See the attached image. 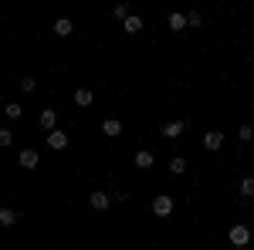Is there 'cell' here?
Instances as JSON below:
<instances>
[{"instance_id":"ac0fdd59","label":"cell","mask_w":254,"mask_h":250,"mask_svg":"<svg viewBox=\"0 0 254 250\" xmlns=\"http://www.w3.org/2000/svg\"><path fill=\"white\" fill-rule=\"evenodd\" d=\"M241 196H244V200L254 196V176H244V179H241Z\"/></svg>"},{"instance_id":"7c38bea8","label":"cell","mask_w":254,"mask_h":250,"mask_svg":"<svg viewBox=\"0 0 254 250\" xmlns=\"http://www.w3.org/2000/svg\"><path fill=\"white\" fill-rule=\"evenodd\" d=\"M92 101H95V95H92V88H78V92H75V105H78V108H88Z\"/></svg>"},{"instance_id":"5b68a950","label":"cell","mask_w":254,"mask_h":250,"mask_svg":"<svg viewBox=\"0 0 254 250\" xmlns=\"http://www.w3.org/2000/svg\"><path fill=\"white\" fill-rule=\"evenodd\" d=\"M38 125L44 129V132H55V129H58V112H55V108H41Z\"/></svg>"},{"instance_id":"30bf717a","label":"cell","mask_w":254,"mask_h":250,"mask_svg":"<svg viewBox=\"0 0 254 250\" xmlns=\"http://www.w3.org/2000/svg\"><path fill=\"white\" fill-rule=\"evenodd\" d=\"M122 31H126V34H139V31H142V17H139V14H129V17L122 20Z\"/></svg>"},{"instance_id":"3957f363","label":"cell","mask_w":254,"mask_h":250,"mask_svg":"<svg viewBox=\"0 0 254 250\" xmlns=\"http://www.w3.org/2000/svg\"><path fill=\"white\" fill-rule=\"evenodd\" d=\"M38 162H41L38 149H20L17 152V166L20 169H38Z\"/></svg>"},{"instance_id":"8992f818","label":"cell","mask_w":254,"mask_h":250,"mask_svg":"<svg viewBox=\"0 0 254 250\" xmlns=\"http://www.w3.org/2000/svg\"><path fill=\"white\" fill-rule=\"evenodd\" d=\"M44 142H48V149H55V152H61V149H68V135L61 132V129H55V132L44 135Z\"/></svg>"},{"instance_id":"ffe728a7","label":"cell","mask_w":254,"mask_h":250,"mask_svg":"<svg viewBox=\"0 0 254 250\" xmlns=\"http://www.w3.org/2000/svg\"><path fill=\"white\" fill-rule=\"evenodd\" d=\"M237 139H241V142H254V129L251 125H241V129H237Z\"/></svg>"},{"instance_id":"52a82bcc","label":"cell","mask_w":254,"mask_h":250,"mask_svg":"<svg viewBox=\"0 0 254 250\" xmlns=\"http://www.w3.org/2000/svg\"><path fill=\"white\" fill-rule=\"evenodd\" d=\"M109 203H112V196H109L105 190H95L92 196H88V206H92V210H98V213L109 210Z\"/></svg>"},{"instance_id":"d6986e66","label":"cell","mask_w":254,"mask_h":250,"mask_svg":"<svg viewBox=\"0 0 254 250\" xmlns=\"http://www.w3.org/2000/svg\"><path fill=\"white\" fill-rule=\"evenodd\" d=\"M129 14H132V10H129V3H116V7H112V17H119V20H126Z\"/></svg>"},{"instance_id":"7a4b0ae2","label":"cell","mask_w":254,"mask_h":250,"mask_svg":"<svg viewBox=\"0 0 254 250\" xmlns=\"http://www.w3.org/2000/svg\"><path fill=\"white\" fill-rule=\"evenodd\" d=\"M170 213H173V196L170 193L153 196V216H170Z\"/></svg>"},{"instance_id":"44dd1931","label":"cell","mask_w":254,"mask_h":250,"mask_svg":"<svg viewBox=\"0 0 254 250\" xmlns=\"http://www.w3.org/2000/svg\"><path fill=\"white\" fill-rule=\"evenodd\" d=\"M34 88H38V81H34V78H20V92H24V95H31Z\"/></svg>"},{"instance_id":"9c48e42d","label":"cell","mask_w":254,"mask_h":250,"mask_svg":"<svg viewBox=\"0 0 254 250\" xmlns=\"http://www.w3.org/2000/svg\"><path fill=\"white\" fill-rule=\"evenodd\" d=\"M153 166H156L153 152H149V149H139L136 152V169H153Z\"/></svg>"},{"instance_id":"9a60e30c","label":"cell","mask_w":254,"mask_h":250,"mask_svg":"<svg viewBox=\"0 0 254 250\" xmlns=\"http://www.w3.org/2000/svg\"><path fill=\"white\" fill-rule=\"evenodd\" d=\"M14 223H17V213L10 206H0V227H14Z\"/></svg>"},{"instance_id":"6da1fadb","label":"cell","mask_w":254,"mask_h":250,"mask_svg":"<svg viewBox=\"0 0 254 250\" xmlns=\"http://www.w3.org/2000/svg\"><path fill=\"white\" fill-rule=\"evenodd\" d=\"M227 240L234 244V250H244L248 244H251V230H248L244 223H237V227H231V233H227Z\"/></svg>"},{"instance_id":"4fadbf2b","label":"cell","mask_w":254,"mask_h":250,"mask_svg":"<svg viewBox=\"0 0 254 250\" xmlns=\"http://www.w3.org/2000/svg\"><path fill=\"white\" fill-rule=\"evenodd\" d=\"M163 135H166V139H180V135H183V122H180V118L166 122V125H163Z\"/></svg>"},{"instance_id":"603a6c76","label":"cell","mask_w":254,"mask_h":250,"mask_svg":"<svg viewBox=\"0 0 254 250\" xmlns=\"http://www.w3.org/2000/svg\"><path fill=\"white\" fill-rule=\"evenodd\" d=\"M10 142H14V132L10 129H0V149H7Z\"/></svg>"},{"instance_id":"2e32d148","label":"cell","mask_w":254,"mask_h":250,"mask_svg":"<svg viewBox=\"0 0 254 250\" xmlns=\"http://www.w3.org/2000/svg\"><path fill=\"white\" fill-rule=\"evenodd\" d=\"M3 115L7 118H20L24 115V105H20V101H7V105H3Z\"/></svg>"},{"instance_id":"ba28073f","label":"cell","mask_w":254,"mask_h":250,"mask_svg":"<svg viewBox=\"0 0 254 250\" xmlns=\"http://www.w3.org/2000/svg\"><path fill=\"white\" fill-rule=\"evenodd\" d=\"M166 27H170L173 34H180V31H187V14H180V10H173V14L166 17Z\"/></svg>"},{"instance_id":"e0dca14e","label":"cell","mask_w":254,"mask_h":250,"mask_svg":"<svg viewBox=\"0 0 254 250\" xmlns=\"http://www.w3.org/2000/svg\"><path fill=\"white\" fill-rule=\"evenodd\" d=\"M170 173H176V176L187 173V159H183V155H173V159H170Z\"/></svg>"},{"instance_id":"7402d4cb","label":"cell","mask_w":254,"mask_h":250,"mask_svg":"<svg viewBox=\"0 0 254 250\" xmlns=\"http://www.w3.org/2000/svg\"><path fill=\"white\" fill-rule=\"evenodd\" d=\"M200 24H203L200 10H190V14H187V27H200Z\"/></svg>"},{"instance_id":"5bb4252c","label":"cell","mask_w":254,"mask_h":250,"mask_svg":"<svg viewBox=\"0 0 254 250\" xmlns=\"http://www.w3.org/2000/svg\"><path fill=\"white\" fill-rule=\"evenodd\" d=\"M71 31H75V24H71L68 17H58V20H55V34H58V38H68Z\"/></svg>"},{"instance_id":"8fae6325","label":"cell","mask_w":254,"mask_h":250,"mask_svg":"<svg viewBox=\"0 0 254 250\" xmlns=\"http://www.w3.org/2000/svg\"><path fill=\"white\" fill-rule=\"evenodd\" d=\"M102 135H109V139L122 135V122H119V118H105V122H102Z\"/></svg>"},{"instance_id":"277c9868","label":"cell","mask_w":254,"mask_h":250,"mask_svg":"<svg viewBox=\"0 0 254 250\" xmlns=\"http://www.w3.org/2000/svg\"><path fill=\"white\" fill-rule=\"evenodd\" d=\"M200 142H203V149H207V152H217V149L224 146V132H220V129H210V132H203Z\"/></svg>"}]
</instances>
